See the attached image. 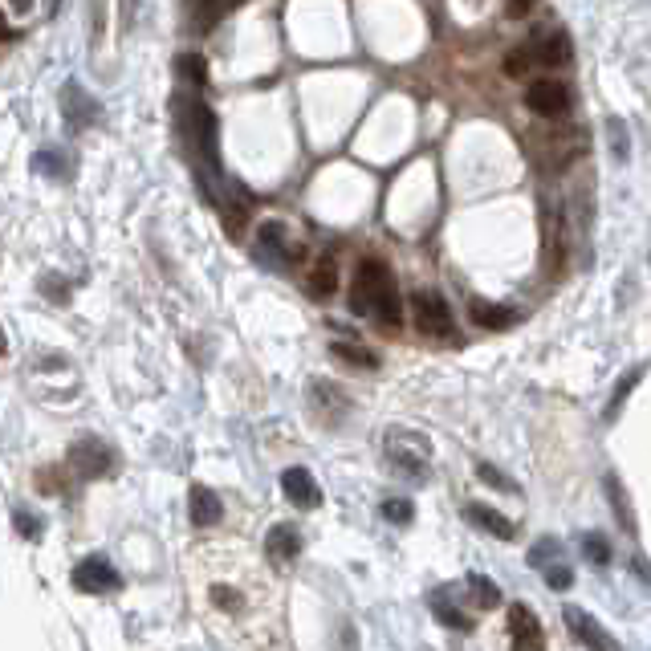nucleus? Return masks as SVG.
<instances>
[{"label":"nucleus","instance_id":"obj_18","mask_svg":"<svg viewBox=\"0 0 651 651\" xmlns=\"http://www.w3.org/2000/svg\"><path fill=\"white\" fill-rule=\"evenodd\" d=\"M428 607H432V615H436V619H440L448 631H464V635L472 631V619H468V615H464V611H460V607L448 599V590H444V586H440V590H432V595H428Z\"/></svg>","mask_w":651,"mask_h":651},{"label":"nucleus","instance_id":"obj_17","mask_svg":"<svg viewBox=\"0 0 651 651\" xmlns=\"http://www.w3.org/2000/svg\"><path fill=\"white\" fill-rule=\"evenodd\" d=\"M468 318L477 322L481 330H509L521 314L513 310V306H493V302H472L468 306Z\"/></svg>","mask_w":651,"mask_h":651},{"label":"nucleus","instance_id":"obj_8","mask_svg":"<svg viewBox=\"0 0 651 651\" xmlns=\"http://www.w3.org/2000/svg\"><path fill=\"white\" fill-rule=\"evenodd\" d=\"M562 619H566V627H570V635L586 647V651H623L619 647V639L595 619V615H586L582 607H566L562 611Z\"/></svg>","mask_w":651,"mask_h":651},{"label":"nucleus","instance_id":"obj_32","mask_svg":"<svg viewBox=\"0 0 651 651\" xmlns=\"http://www.w3.org/2000/svg\"><path fill=\"white\" fill-rule=\"evenodd\" d=\"M607 131H611V151H615L619 159H627V131H623L619 123H607Z\"/></svg>","mask_w":651,"mask_h":651},{"label":"nucleus","instance_id":"obj_10","mask_svg":"<svg viewBox=\"0 0 651 651\" xmlns=\"http://www.w3.org/2000/svg\"><path fill=\"white\" fill-rule=\"evenodd\" d=\"M529 53H534V62L542 66H570L574 62V45H570V33L550 25V29H538L534 41H529Z\"/></svg>","mask_w":651,"mask_h":651},{"label":"nucleus","instance_id":"obj_26","mask_svg":"<svg viewBox=\"0 0 651 651\" xmlns=\"http://www.w3.org/2000/svg\"><path fill=\"white\" fill-rule=\"evenodd\" d=\"M582 554L595 562V566H611V542L603 538V534H582Z\"/></svg>","mask_w":651,"mask_h":651},{"label":"nucleus","instance_id":"obj_7","mask_svg":"<svg viewBox=\"0 0 651 651\" xmlns=\"http://www.w3.org/2000/svg\"><path fill=\"white\" fill-rule=\"evenodd\" d=\"M184 135L188 147H196L212 167L220 163V143H216V114L208 102H188V118H184Z\"/></svg>","mask_w":651,"mask_h":651},{"label":"nucleus","instance_id":"obj_6","mask_svg":"<svg viewBox=\"0 0 651 651\" xmlns=\"http://www.w3.org/2000/svg\"><path fill=\"white\" fill-rule=\"evenodd\" d=\"M525 106H529V114H538V118H566L570 114V106H574V98H570V86L566 82H558V78H538V82H529V90H525Z\"/></svg>","mask_w":651,"mask_h":651},{"label":"nucleus","instance_id":"obj_30","mask_svg":"<svg viewBox=\"0 0 651 651\" xmlns=\"http://www.w3.org/2000/svg\"><path fill=\"white\" fill-rule=\"evenodd\" d=\"M477 477H481L485 485H497V489H505V493H517V485H513L509 477H501V472H497L493 464H477Z\"/></svg>","mask_w":651,"mask_h":651},{"label":"nucleus","instance_id":"obj_35","mask_svg":"<svg viewBox=\"0 0 651 651\" xmlns=\"http://www.w3.org/2000/svg\"><path fill=\"white\" fill-rule=\"evenodd\" d=\"M631 570H635V574H639V578H643V582H647V586H651V566H647V562H643V558H639V554H635V558H631Z\"/></svg>","mask_w":651,"mask_h":651},{"label":"nucleus","instance_id":"obj_36","mask_svg":"<svg viewBox=\"0 0 651 651\" xmlns=\"http://www.w3.org/2000/svg\"><path fill=\"white\" fill-rule=\"evenodd\" d=\"M13 5H17V9H29V5H33V0H13Z\"/></svg>","mask_w":651,"mask_h":651},{"label":"nucleus","instance_id":"obj_1","mask_svg":"<svg viewBox=\"0 0 651 651\" xmlns=\"http://www.w3.org/2000/svg\"><path fill=\"white\" fill-rule=\"evenodd\" d=\"M208 631L232 651H289L285 603L273 578L236 546H196L184 562Z\"/></svg>","mask_w":651,"mask_h":651},{"label":"nucleus","instance_id":"obj_24","mask_svg":"<svg viewBox=\"0 0 651 651\" xmlns=\"http://www.w3.org/2000/svg\"><path fill=\"white\" fill-rule=\"evenodd\" d=\"M180 78L192 82L196 90L208 86V66H204V57H200V53H184V57H180Z\"/></svg>","mask_w":651,"mask_h":651},{"label":"nucleus","instance_id":"obj_14","mask_svg":"<svg viewBox=\"0 0 651 651\" xmlns=\"http://www.w3.org/2000/svg\"><path fill=\"white\" fill-rule=\"evenodd\" d=\"M188 513H192V525L212 529V525H220L224 505H220V497H216L208 485H192V489H188Z\"/></svg>","mask_w":651,"mask_h":651},{"label":"nucleus","instance_id":"obj_4","mask_svg":"<svg viewBox=\"0 0 651 651\" xmlns=\"http://www.w3.org/2000/svg\"><path fill=\"white\" fill-rule=\"evenodd\" d=\"M411 318H416V330L428 338H440V342L456 338V318L436 289H420L416 298H411Z\"/></svg>","mask_w":651,"mask_h":651},{"label":"nucleus","instance_id":"obj_11","mask_svg":"<svg viewBox=\"0 0 651 651\" xmlns=\"http://www.w3.org/2000/svg\"><path fill=\"white\" fill-rule=\"evenodd\" d=\"M70 468L78 472L82 481H94V477H106L114 468V452L102 444V440H78L70 448Z\"/></svg>","mask_w":651,"mask_h":651},{"label":"nucleus","instance_id":"obj_5","mask_svg":"<svg viewBox=\"0 0 651 651\" xmlns=\"http://www.w3.org/2000/svg\"><path fill=\"white\" fill-rule=\"evenodd\" d=\"M74 590H82V595H114V590H123V574L114 570V562L106 554H90L74 566L70 574Z\"/></svg>","mask_w":651,"mask_h":651},{"label":"nucleus","instance_id":"obj_13","mask_svg":"<svg viewBox=\"0 0 651 651\" xmlns=\"http://www.w3.org/2000/svg\"><path fill=\"white\" fill-rule=\"evenodd\" d=\"M281 493L298 505V509H318L322 505V489H318V481L310 477V468H302V464H293V468H285L281 472Z\"/></svg>","mask_w":651,"mask_h":651},{"label":"nucleus","instance_id":"obj_25","mask_svg":"<svg viewBox=\"0 0 651 651\" xmlns=\"http://www.w3.org/2000/svg\"><path fill=\"white\" fill-rule=\"evenodd\" d=\"M534 66H538V62H534V53H529V45H517V49L505 53V74H509V78H525Z\"/></svg>","mask_w":651,"mask_h":651},{"label":"nucleus","instance_id":"obj_33","mask_svg":"<svg viewBox=\"0 0 651 651\" xmlns=\"http://www.w3.org/2000/svg\"><path fill=\"white\" fill-rule=\"evenodd\" d=\"M534 5H538V0H505V13H509L513 21H521V17L534 13Z\"/></svg>","mask_w":651,"mask_h":651},{"label":"nucleus","instance_id":"obj_2","mask_svg":"<svg viewBox=\"0 0 651 651\" xmlns=\"http://www.w3.org/2000/svg\"><path fill=\"white\" fill-rule=\"evenodd\" d=\"M350 310L359 314V318H375L387 330H399L403 326V302H399L395 273L379 257H367V261H359V269H354Z\"/></svg>","mask_w":651,"mask_h":651},{"label":"nucleus","instance_id":"obj_34","mask_svg":"<svg viewBox=\"0 0 651 651\" xmlns=\"http://www.w3.org/2000/svg\"><path fill=\"white\" fill-rule=\"evenodd\" d=\"M17 529H21V534H29V538H37V534H41L37 521H33V517H25V513H17Z\"/></svg>","mask_w":651,"mask_h":651},{"label":"nucleus","instance_id":"obj_29","mask_svg":"<svg viewBox=\"0 0 651 651\" xmlns=\"http://www.w3.org/2000/svg\"><path fill=\"white\" fill-rule=\"evenodd\" d=\"M542 574H546V586H550V590H570V586H574V570L562 566V562H550Z\"/></svg>","mask_w":651,"mask_h":651},{"label":"nucleus","instance_id":"obj_23","mask_svg":"<svg viewBox=\"0 0 651 651\" xmlns=\"http://www.w3.org/2000/svg\"><path fill=\"white\" fill-rule=\"evenodd\" d=\"M66 114H70L74 127H86L98 110H94V102H86V98L78 94V86H66Z\"/></svg>","mask_w":651,"mask_h":651},{"label":"nucleus","instance_id":"obj_16","mask_svg":"<svg viewBox=\"0 0 651 651\" xmlns=\"http://www.w3.org/2000/svg\"><path fill=\"white\" fill-rule=\"evenodd\" d=\"M603 489H607V501H611V509H615V521L623 525V534H639V521H635V509H631V501H627V493H623V485H619V477L615 472H607L603 477Z\"/></svg>","mask_w":651,"mask_h":651},{"label":"nucleus","instance_id":"obj_27","mask_svg":"<svg viewBox=\"0 0 651 651\" xmlns=\"http://www.w3.org/2000/svg\"><path fill=\"white\" fill-rule=\"evenodd\" d=\"M558 558H562V542L558 538H542L534 550H529V566H534V570H546Z\"/></svg>","mask_w":651,"mask_h":651},{"label":"nucleus","instance_id":"obj_31","mask_svg":"<svg viewBox=\"0 0 651 651\" xmlns=\"http://www.w3.org/2000/svg\"><path fill=\"white\" fill-rule=\"evenodd\" d=\"M635 379H639V371H631V375H627V379H623V383L615 387V399H611V407H607V420H615V416H619V403H623V399L631 395V387H635Z\"/></svg>","mask_w":651,"mask_h":651},{"label":"nucleus","instance_id":"obj_12","mask_svg":"<svg viewBox=\"0 0 651 651\" xmlns=\"http://www.w3.org/2000/svg\"><path fill=\"white\" fill-rule=\"evenodd\" d=\"M265 558H269V566L273 570H289L293 562L302 558V534L293 525H273L269 534H265Z\"/></svg>","mask_w":651,"mask_h":651},{"label":"nucleus","instance_id":"obj_19","mask_svg":"<svg viewBox=\"0 0 651 651\" xmlns=\"http://www.w3.org/2000/svg\"><path fill=\"white\" fill-rule=\"evenodd\" d=\"M245 0H188V9H192V21L200 33H208L220 17H228L232 9H241Z\"/></svg>","mask_w":651,"mask_h":651},{"label":"nucleus","instance_id":"obj_20","mask_svg":"<svg viewBox=\"0 0 651 651\" xmlns=\"http://www.w3.org/2000/svg\"><path fill=\"white\" fill-rule=\"evenodd\" d=\"M310 293H314V298H322V302L338 293V261H334L330 253L318 257V265H314V273H310Z\"/></svg>","mask_w":651,"mask_h":651},{"label":"nucleus","instance_id":"obj_3","mask_svg":"<svg viewBox=\"0 0 651 651\" xmlns=\"http://www.w3.org/2000/svg\"><path fill=\"white\" fill-rule=\"evenodd\" d=\"M387 460L395 472H403V477L411 481H424L428 477V468H432V448L424 436L416 432H387Z\"/></svg>","mask_w":651,"mask_h":651},{"label":"nucleus","instance_id":"obj_15","mask_svg":"<svg viewBox=\"0 0 651 651\" xmlns=\"http://www.w3.org/2000/svg\"><path fill=\"white\" fill-rule=\"evenodd\" d=\"M464 517L477 525V529H485V534L501 538V542H513V538H517V525H513L505 513L489 509V505H464Z\"/></svg>","mask_w":651,"mask_h":651},{"label":"nucleus","instance_id":"obj_22","mask_svg":"<svg viewBox=\"0 0 651 651\" xmlns=\"http://www.w3.org/2000/svg\"><path fill=\"white\" fill-rule=\"evenodd\" d=\"M330 350L338 354L342 363H350V367H363V371H375V367H379V359H375V354H371L367 346H354V342H334Z\"/></svg>","mask_w":651,"mask_h":651},{"label":"nucleus","instance_id":"obj_9","mask_svg":"<svg viewBox=\"0 0 651 651\" xmlns=\"http://www.w3.org/2000/svg\"><path fill=\"white\" fill-rule=\"evenodd\" d=\"M509 643H513V651H546V627L538 623L534 607H525V603L509 607Z\"/></svg>","mask_w":651,"mask_h":651},{"label":"nucleus","instance_id":"obj_21","mask_svg":"<svg viewBox=\"0 0 651 651\" xmlns=\"http://www.w3.org/2000/svg\"><path fill=\"white\" fill-rule=\"evenodd\" d=\"M468 590H472V603H477L481 611H493L501 603V586L485 574H468Z\"/></svg>","mask_w":651,"mask_h":651},{"label":"nucleus","instance_id":"obj_28","mask_svg":"<svg viewBox=\"0 0 651 651\" xmlns=\"http://www.w3.org/2000/svg\"><path fill=\"white\" fill-rule=\"evenodd\" d=\"M383 517L395 521V525H407L411 517H416V505L403 501V497H391V501H383Z\"/></svg>","mask_w":651,"mask_h":651},{"label":"nucleus","instance_id":"obj_37","mask_svg":"<svg viewBox=\"0 0 651 651\" xmlns=\"http://www.w3.org/2000/svg\"><path fill=\"white\" fill-rule=\"evenodd\" d=\"M0 354H5V334H0Z\"/></svg>","mask_w":651,"mask_h":651}]
</instances>
